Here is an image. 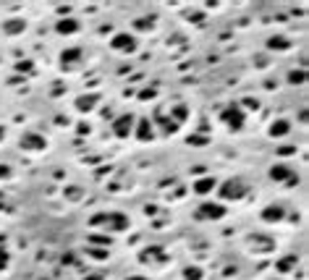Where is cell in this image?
Returning <instances> with one entry per match:
<instances>
[{
	"instance_id": "cell-17",
	"label": "cell",
	"mask_w": 309,
	"mask_h": 280,
	"mask_svg": "<svg viewBox=\"0 0 309 280\" xmlns=\"http://www.w3.org/2000/svg\"><path fill=\"white\" fill-rule=\"evenodd\" d=\"M183 280H202V270L199 267H186L183 270Z\"/></svg>"
},
{
	"instance_id": "cell-8",
	"label": "cell",
	"mask_w": 309,
	"mask_h": 280,
	"mask_svg": "<svg viewBox=\"0 0 309 280\" xmlns=\"http://www.w3.org/2000/svg\"><path fill=\"white\" fill-rule=\"evenodd\" d=\"M136 131H134V136L139 139V142H147V139H152V123L147 121V118H139L136 123Z\"/></svg>"
},
{
	"instance_id": "cell-13",
	"label": "cell",
	"mask_w": 309,
	"mask_h": 280,
	"mask_svg": "<svg viewBox=\"0 0 309 280\" xmlns=\"http://www.w3.org/2000/svg\"><path fill=\"white\" fill-rule=\"evenodd\" d=\"M215 186H218V181H215V178H199V181L194 183V191H197V194H210Z\"/></svg>"
},
{
	"instance_id": "cell-5",
	"label": "cell",
	"mask_w": 309,
	"mask_h": 280,
	"mask_svg": "<svg viewBox=\"0 0 309 280\" xmlns=\"http://www.w3.org/2000/svg\"><path fill=\"white\" fill-rule=\"evenodd\" d=\"M197 217H199V220H220V217H225V207L215 205V202H207V205L199 207Z\"/></svg>"
},
{
	"instance_id": "cell-19",
	"label": "cell",
	"mask_w": 309,
	"mask_h": 280,
	"mask_svg": "<svg viewBox=\"0 0 309 280\" xmlns=\"http://www.w3.org/2000/svg\"><path fill=\"white\" fill-rule=\"evenodd\" d=\"M89 254L95 257V259H105L107 257V249H89Z\"/></svg>"
},
{
	"instance_id": "cell-1",
	"label": "cell",
	"mask_w": 309,
	"mask_h": 280,
	"mask_svg": "<svg viewBox=\"0 0 309 280\" xmlns=\"http://www.w3.org/2000/svg\"><path fill=\"white\" fill-rule=\"evenodd\" d=\"M92 225H105L110 230H123L129 225V220H126V215H121V212H100V215L92 217Z\"/></svg>"
},
{
	"instance_id": "cell-3",
	"label": "cell",
	"mask_w": 309,
	"mask_h": 280,
	"mask_svg": "<svg viewBox=\"0 0 309 280\" xmlns=\"http://www.w3.org/2000/svg\"><path fill=\"white\" fill-rule=\"evenodd\" d=\"M110 48L118 50V53H134L136 50V37L129 34V32H121L110 39Z\"/></svg>"
},
{
	"instance_id": "cell-4",
	"label": "cell",
	"mask_w": 309,
	"mask_h": 280,
	"mask_svg": "<svg viewBox=\"0 0 309 280\" xmlns=\"http://www.w3.org/2000/svg\"><path fill=\"white\" fill-rule=\"evenodd\" d=\"M220 118H223V123H225V126H230L234 131H239V129L244 126V110H241L239 105H230V107H225Z\"/></svg>"
},
{
	"instance_id": "cell-23",
	"label": "cell",
	"mask_w": 309,
	"mask_h": 280,
	"mask_svg": "<svg viewBox=\"0 0 309 280\" xmlns=\"http://www.w3.org/2000/svg\"><path fill=\"white\" fill-rule=\"evenodd\" d=\"M6 176H8V168H6V165H0V178H6Z\"/></svg>"
},
{
	"instance_id": "cell-24",
	"label": "cell",
	"mask_w": 309,
	"mask_h": 280,
	"mask_svg": "<svg viewBox=\"0 0 309 280\" xmlns=\"http://www.w3.org/2000/svg\"><path fill=\"white\" fill-rule=\"evenodd\" d=\"M126 280H147V277H144V275H129Z\"/></svg>"
},
{
	"instance_id": "cell-9",
	"label": "cell",
	"mask_w": 309,
	"mask_h": 280,
	"mask_svg": "<svg viewBox=\"0 0 309 280\" xmlns=\"http://www.w3.org/2000/svg\"><path fill=\"white\" fill-rule=\"evenodd\" d=\"M100 102V95H84V97H79L76 100V110H82V113H89L92 107H95Z\"/></svg>"
},
{
	"instance_id": "cell-10",
	"label": "cell",
	"mask_w": 309,
	"mask_h": 280,
	"mask_svg": "<svg viewBox=\"0 0 309 280\" xmlns=\"http://www.w3.org/2000/svg\"><path fill=\"white\" fill-rule=\"evenodd\" d=\"M79 58H82V50L79 48H71V50H66L63 55H60V63L68 66V68H73L76 63H79Z\"/></svg>"
},
{
	"instance_id": "cell-20",
	"label": "cell",
	"mask_w": 309,
	"mask_h": 280,
	"mask_svg": "<svg viewBox=\"0 0 309 280\" xmlns=\"http://www.w3.org/2000/svg\"><path fill=\"white\" fill-rule=\"evenodd\" d=\"M288 82H291V84H301V82H304V73H301V71H299V73L293 71V73L288 76Z\"/></svg>"
},
{
	"instance_id": "cell-6",
	"label": "cell",
	"mask_w": 309,
	"mask_h": 280,
	"mask_svg": "<svg viewBox=\"0 0 309 280\" xmlns=\"http://www.w3.org/2000/svg\"><path fill=\"white\" fill-rule=\"evenodd\" d=\"M246 194V186L236 178V181H225L223 186H220V196L223 199H241Z\"/></svg>"
},
{
	"instance_id": "cell-22",
	"label": "cell",
	"mask_w": 309,
	"mask_h": 280,
	"mask_svg": "<svg viewBox=\"0 0 309 280\" xmlns=\"http://www.w3.org/2000/svg\"><path fill=\"white\" fill-rule=\"evenodd\" d=\"M176 118L183 121V118H186V110H183V107H176Z\"/></svg>"
},
{
	"instance_id": "cell-16",
	"label": "cell",
	"mask_w": 309,
	"mask_h": 280,
	"mask_svg": "<svg viewBox=\"0 0 309 280\" xmlns=\"http://www.w3.org/2000/svg\"><path fill=\"white\" fill-rule=\"evenodd\" d=\"M267 45H270V50H286L288 48V39L286 37H273Z\"/></svg>"
},
{
	"instance_id": "cell-2",
	"label": "cell",
	"mask_w": 309,
	"mask_h": 280,
	"mask_svg": "<svg viewBox=\"0 0 309 280\" xmlns=\"http://www.w3.org/2000/svg\"><path fill=\"white\" fill-rule=\"evenodd\" d=\"M134 123H136V118H134L131 113L118 115V118L113 121V134H115L118 139H129V136L134 134Z\"/></svg>"
},
{
	"instance_id": "cell-15",
	"label": "cell",
	"mask_w": 309,
	"mask_h": 280,
	"mask_svg": "<svg viewBox=\"0 0 309 280\" xmlns=\"http://www.w3.org/2000/svg\"><path fill=\"white\" fill-rule=\"evenodd\" d=\"M58 32L60 34H73V32H79V24H76V19H63L58 24Z\"/></svg>"
},
{
	"instance_id": "cell-25",
	"label": "cell",
	"mask_w": 309,
	"mask_h": 280,
	"mask_svg": "<svg viewBox=\"0 0 309 280\" xmlns=\"http://www.w3.org/2000/svg\"><path fill=\"white\" fill-rule=\"evenodd\" d=\"M6 136V129H0V139H3Z\"/></svg>"
},
{
	"instance_id": "cell-7",
	"label": "cell",
	"mask_w": 309,
	"mask_h": 280,
	"mask_svg": "<svg viewBox=\"0 0 309 280\" xmlns=\"http://www.w3.org/2000/svg\"><path fill=\"white\" fill-rule=\"evenodd\" d=\"M21 147L24 149H32V152H40V149H45V139L37 136V134H24L21 136Z\"/></svg>"
},
{
	"instance_id": "cell-12",
	"label": "cell",
	"mask_w": 309,
	"mask_h": 280,
	"mask_svg": "<svg viewBox=\"0 0 309 280\" xmlns=\"http://www.w3.org/2000/svg\"><path fill=\"white\" fill-rule=\"evenodd\" d=\"M288 131H291V123H288V121H283V118L270 123V136H273V139H275V136H286Z\"/></svg>"
},
{
	"instance_id": "cell-21",
	"label": "cell",
	"mask_w": 309,
	"mask_h": 280,
	"mask_svg": "<svg viewBox=\"0 0 309 280\" xmlns=\"http://www.w3.org/2000/svg\"><path fill=\"white\" fill-rule=\"evenodd\" d=\"M6 264H8V254H6V252H0V270H3Z\"/></svg>"
},
{
	"instance_id": "cell-18",
	"label": "cell",
	"mask_w": 309,
	"mask_h": 280,
	"mask_svg": "<svg viewBox=\"0 0 309 280\" xmlns=\"http://www.w3.org/2000/svg\"><path fill=\"white\" fill-rule=\"evenodd\" d=\"M21 29H24V24H21V21H11V24L6 26V32H11V34H16V32H21Z\"/></svg>"
},
{
	"instance_id": "cell-14",
	"label": "cell",
	"mask_w": 309,
	"mask_h": 280,
	"mask_svg": "<svg viewBox=\"0 0 309 280\" xmlns=\"http://www.w3.org/2000/svg\"><path fill=\"white\" fill-rule=\"evenodd\" d=\"M270 178L273 181H286V178H291V168L288 165H273L270 168Z\"/></svg>"
},
{
	"instance_id": "cell-11",
	"label": "cell",
	"mask_w": 309,
	"mask_h": 280,
	"mask_svg": "<svg viewBox=\"0 0 309 280\" xmlns=\"http://www.w3.org/2000/svg\"><path fill=\"white\" fill-rule=\"evenodd\" d=\"M262 220H265V223H278V220H283V207H275V205L265 207V212H262Z\"/></svg>"
}]
</instances>
